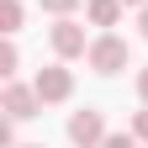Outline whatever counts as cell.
<instances>
[{
	"mask_svg": "<svg viewBox=\"0 0 148 148\" xmlns=\"http://www.w3.org/2000/svg\"><path fill=\"white\" fill-rule=\"evenodd\" d=\"M85 64L95 69V74H116V69H127V42L116 32H101L95 42H90V53H85Z\"/></svg>",
	"mask_w": 148,
	"mask_h": 148,
	"instance_id": "obj_1",
	"label": "cell"
},
{
	"mask_svg": "<svg viewBox=\"0 0 148 148\" xmlns=\"http://www.w3.org/2000/svg\"><path fill=\"white\" fill-rule=\"evenodd\" d=\"M37 95H42V106H58V101H69L74 95V74L64 69V64H48V69H37Z\"/></svg>",
	"mask_w": 148,
	"mask_h": 148,
	"instance_id": "obj_2",
	"label": "cell"
},
{
	"mask_svg": "<svg viewBox=\"0 0 148 148\" xmlns=\"http://www.w3.org/2000/svg\"><path fill=\"white\" fill-rule=\"evenodd\" d=\"M53 53H58V58H85L90 53L85 27L74 21V16H58V21H53Z\"/></svg>",
	"mask_w": 148,
	"mask_h": 148,
	"instance_id": "obj_3",
	"label": "cell"
},
{
	"mask_svg": "<svg viewBox=\"0 0 148 148\" xmlns=\"http://www.w3.org/2000/svg\"><path fill=\"white\" fill-rule=\"evenodd\" d=\"M69 143L74 148H101L106 143V116L101 111H74L69 116Z\"/></svg>",
	"mask_w": 148,
	"mask_h": 148,
	"instance_id": "obj_4",
	"label": "cell"
},
{
	"mask_svg": "<svg viewBox=\"0 0 148 148\" xmlns=\"http://www.w3.org/2000/svg\"><path fill=\"white\" fill-rule=\"evenodd\" d=\"M0 106H5V116L27 122V116H37V111H42V95H37V85H16V79H5V95H0Z\"/></svg>",
	"mask_w": 148,
	"mask_h": 148,
	"instance_id": "obj_5",
	"label": "cell"
},
{
	"mask_svg": "<svg viewBox=\"0 0 148 148\" xmlns=\"http://www.w3.org/2000/svg\"><path fill=\"white\" fill-rule=\"evenodd\" d=\"M122 0H85V16H90V27H116L122 21Z\"/></svg>",
	"mask_w": 148,
	"mask_h": 148,
	"instance_id": "obj_6",
	"label": "cell"
},
{
	"mask_svg": "<svg viewBox=\"0 0 148 148\" xmlns=\"http://www.w3.org/2000/svg\"><path fill=\"white\" fill-rule=\"evenodd\" d=\"M0 32L5 37L21 32V0H0Z\"/></svg>",
	"mask_w": 148,
	"mask_h": 148,
	"instance_id": "obj_7",
	"label": "cell"
},
{
	"mask_svg": "<svg viewBox=\"0 0 148 148\" xmlns=\"http://www.w3.org/2000/svg\"><path fill=\"white\" fill-rule=\"evenodd\" d=\"M16 69H21V48L5 37V48H0V74H5V79H16Z\"/></svg>",
	"mask_w": 148,
	"mask_h": 148,
	"instance_id": "obj_8",
	"label": "cell"
},
{
	"mask_svg": "<svg viewBox=\"0 0 148 148\" xmlns=\"http://www.w3.org/2000/svg\"><path fill=\"white\" fill-rule=\"evenodd\" d=\"M79 5H85V0H42V11H48V16H74Z\"/></svg>",
	"mask_w": 148,
	"mask_h": 148,
	"instance_id": "obj_9",
	"label": "cell"
},
{
	"mask_svg": "<svg viewBox=\"0 0 148 148\" xmlns=\"http://www.w3.org/2000/svg\"><path fill=\"white\" fill-rule=\"evenodd\" d=\"M138 143H143L138 132H106V143H101V148H138Z\"/></svg>",
	"mask_w": 148,
	"mask_h": 148,
	"instance_id": "obj_10",
	"label": "cell"
},
{
	"mask_svg": "<svg viewBox=\"0 0 148 148\" xmlns=\"http://www.w3.org/2000/svg\"><path fill=\"white\" fill-rule=\"evenodd\" d=\"M0 148H16V116L0 122Z\"/></svg>",
	"mask_w": 148,
	"mask_h": 148,
	"instance_id": "obj_11",
	"label": "cell"
},
{
	"mask_svg": "<svg viewBox=\"0 0 148 148\" xmlns=\"http://www.w3.org/2000/svg\"><path fill=\"white\" fill-rule=\"evenodd\" d=\"M132 132H138V138L148 143V106H143V111H138V116H132Z\"/></svg>",
	"mask_w": 148,
	"mask_h": 148,
	"instance_id": "obj_12",
	"label": "cell"
},
{
	"mask_svg": "<svg viewBox=\"0 0 148 148\" xmlns=\"http://www.w3.org/2000/svg\"><path fill=\"white\" fill-rule=\"evenodd\" d=\"M138 95H143V106H148V64L138 69Z\"/></svg>",
	"mask_w": 148,
	"mask_h": 148,
	"instance_id": "obj_13",
	"label": "cell"
},
{
	"mask_svg": "<svg viewBox=\"0 0 148 148\" xmlns=\"http://www.w3.org/2000/svg\"><path fill=\"white\" fill-rule=\"evenodd\" d=\"M138 32H143V42H148V5L138 11Z\"/></svg>",
	"mask_w": 148,
	"mask_h": 148,
	"instance_id": "obj_14",
	"label": "cell"
},
{
	"mask_svg": "<svg viewBox=\"0 0 148 148\" xmlns=\"http://www.w3.org/2000/svg\"><path fill=\"white\" fill-rule=\"evenodd\" d=\"M122 5H127V11H143V5H148V0H122Z\"/></svg>",
	"mask_w": 148,
	"mask_h": 148,
	"instance_id": "obj_15",
	"label": "cell"
},
{
	"mask_svg": "<svg viewBox=\"0 0 148 148\" xmlns=\"http://www.w3.org/2000/svg\"><path fill=\"white\" fill-rule=\"evenodd\" d=\"M16 148H42V143H16Z\"/></svg>",
	"mask_w": 148,
	"mask_h": 148,
	"instance_id": "obj_16",
	"label": "cell"
}]
</instances>
